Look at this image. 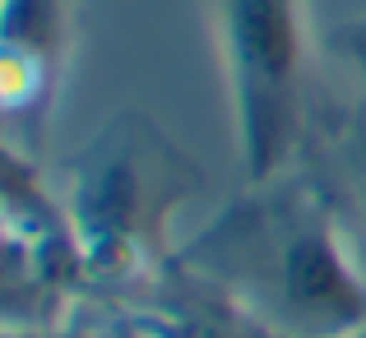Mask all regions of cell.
<instances>
[{"label": "cell", "mask_w": 366, "mask_h": 338, "mask_svg": "<svg viewBox=\"0 0 366 338\" xmlns=\"http://www.w3.org/2000/svg\"><path fill=\"white\" fill-rule=\"evenodd\" d=\"M302 162L325 181L339 223L366 269V102L357 98L339 116H325L320 125L311 121Z\"/></svg>", "instance_id": "cell-6"}, {"label": "cell", "mask_w": 366, "mask_h": 338, "mask_svg": "<svg viewBox=\"0 0 366 338\" xmlns=\"http://www.w3.org/2000/svg\"><path fill=\"white\" fill-rule=\"evenodd\" d=\"M204 190V167L144 107H121L70 158L65 227L79 274L121 302L177 259L172 223Z\"/></svg>", "instance_id": "cell-2"}, {"label": "cell", "mask_w": 366, "mask_h": 338, "mask_svg": "<svg viewBox=\"0 0 366 338\" xmlns=\"http://www.w3.org/2000/svg\"><path fill=\"white\" fill-rule=\"evenodd\" d=\"M246 181L302 162L311 134L306 0H204Z\"/></svg>", "instance_id": "cell-3"}, {"label": "cell", "mask_w": 366, "mask_h": 338, "mask_svg": "<svg viewBox=\"0 0 366 338\" xmlns=\"http://www.w3.org/2000/svg\"><path fill=\"white\" fill-rule=\"evenodd\" d=\"M79 0H0V134L33 153L61 102Z\"/></svg>", "instance_id": "cell-4"}, {"label": "cell", "mask_w": 366, "mask_h": 338, "mask_svg": "<svg viewBox=\"0 0 366 338\" xmlns=\"http://www.w3.org/2000/svg\"><path fill=\"white\" fill-rule=\"evenodd\" d=\"M112 324H79L70 320H51V324H0V338H107Z\"/></svg>", "instance_id": "cell-8"}, {"label": "cell", "mask_w": 366, "mask_h": 338, "mask_svg": "<svg viewBox=\"0 0 366 338\" xmlns=\"http://www.w3.org/2000/svg\"><path fill=\"white\" fill-rule=\"evenodd\" d=\"M117 315H125L144 338H287L181 259L121 297Z\"/></svg>", "instance_id": "cell-5"}, {"label": "cell", "mask_w": 366, "mask_h": 338, "mask_svg": "<svg viewBox=\"0 0 366 338\" xmlns=\"http://www.w3.org/2000/svg\"><path fill=\"white\" fill-rule=\"evenodd\" d=\"M325 51H330L334 61H339L343 70L352 74V84H357V98L366 102V9H362V14L339 19V24L325 33Z\"/></svg>", "instance_id": "cell-7"}, {"label": "cell", "mask_w": 366, "mask_h": 338, "mask_svg": "<svg viewBox=\"0 0 366 338\" xmlns=\"http://www.w3.org/2000/svg\"><path fill=\"white\" fill-rule=\"evenodd\" d=\"M177 259L287 338H357L366 329V269L306 162L246 181L242 195L181 241Z\"/></svg>", "instance_id": "cell-1"}, {"label": "cell", "mask_w": 366, "mask_h": 338, "mask_svg": "<svg viewBox=\"0 0 366 338\" xmlns=\"http://www.w3.org/2000/svg\"><path fill=\"white\" fill-rule=\"evenodd\" d=\"M357 338H366V329H362V334H357Z\"/></svg>", "instance_id": "cell-10"}, {"label": "cell", "mask_w": 366, "mask_h": 338, "mask_svg": "<svg viewBox=\"0 0 366 338\" xmlns=\"http://www.w3.org/2000/svg\"><path fill=\"white\" fill-rule=\"evenodd\" d=\"M107 338H144V334L134 329V324L125 320V315H117V324H112V329H107Z\"/></svg>", "instance_id": "cell-9"}]
</instances>
